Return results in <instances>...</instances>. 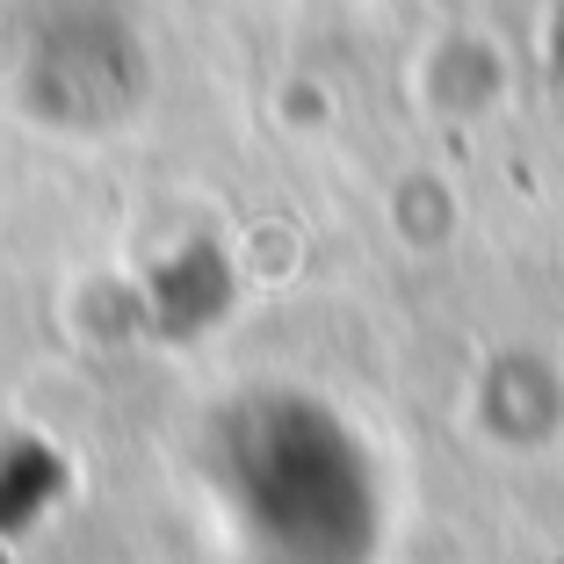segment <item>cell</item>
Wrapping results in <instances>:
<instances>
[{
	"instance_id": "cell-1",
	"label": "cell",
	"mask_w": 564,
	"mask_h": 564,
	"mask_svg": "<svg viewBox=\"0 0 564 564\" xmlns=\"http://www.w3.org/2000/svg\"><path fill=\"white\" fill-rule=\"evenodd\" d=\"M217 448V499L261 564H377L383 499L340 420L268 405Z\"/></svg>"
}]
</instances>
